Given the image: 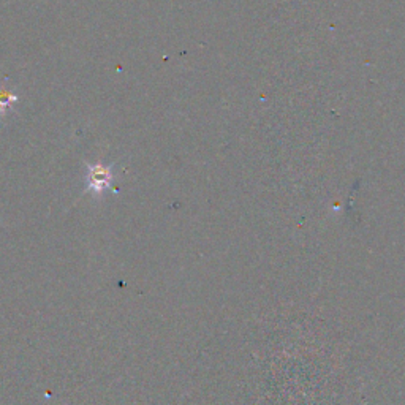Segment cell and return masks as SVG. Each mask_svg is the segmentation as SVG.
Listing matches in <instances>:
<instances>
[{
  "label": "cell",
  "mask_w": 405,
  "mask_h": 405,
  "mask_svg": "<svg viewBox=\"0 0 405 405\" xmlns=\"http://www.w3.org/2000/svg\"><path fill=\"white\" fill-rule=\"evenodd\" d=\"M86 189L84 193L102 198L114 182L113 164H87L86 165Z\"/></svg>",
  "instance_id": "6da1fadb"
},
{
  "label": "cell",
  "mask_w": 405,
  "mask_h": 405,
  "mask_svg": "<svg viewBox=\"0 0 405 405\" xmlns=\"http://www.w3.org/2000/svg\"><path fill=\"white\" fill-rule=\"evenodd\" d=\"M18 102H20V97L16 93L10 92L5 86L0 87V119L7 116L8 111L13 109Z\"/></svg>",
  "instance_id": "7a4b0ae2"
}]
</instances>
